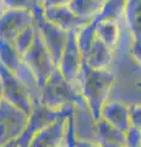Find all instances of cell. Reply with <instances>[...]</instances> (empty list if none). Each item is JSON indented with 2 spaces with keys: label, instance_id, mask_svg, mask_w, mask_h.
<instances>
[{
  "label": "cell",
  "instance_id": "cell-1",
  "mask_svg": "<svg viewBox=\"0 0 141 147\" xmlns=\"http://www.w3.org/2000/svg\"><path fill=\"white\" fill-rule=\"evenodd\" d=\"M115 75L107 70L91 69L82 59L79 77L80 92L85 99L87 109L92 117V121L99 119L103 104L108 102L109 93L115 84Z\"/></svg>",
  "mask_w": 141,
  "mask_h": 147
},
{
  "label": "cell",
  "instance_id": "cell-2",
  "mask_svg": "<svg viewBox=\"0 0 141 147\" xmlns=\"http://www.w3.org/2000/svg\"><path fill=\"white\" fill-rule=\"evenodd\" d=\"M39 103L54 110L61 109L65 105H75L76 108L87 109L80 87L66 81L58 69L52 72L40 88Z\"/></svg>",
  "mask_w": 141,
  "mask_h": 147
},
{
  "label": "cell",
  "instance_id": "cell-3",
  "mask_svg": "<svg viewBox=\"0 0 141 147\" xmlns=\"http://www.w3.org/2000/svg\"><path fill=\"white\" fill-rule=\"evenodd\" d=\"M75 105H65L61 109L54 110L40 104L39 102H34L32 104V110L28 115V119H27L25 130L15 141V147H28L32 137L37 132L55 123L58 119L75 115Z\"/></svg>",
  "mask_w": 141,
  "mask_h": 147
},
{
  "label": "cell",
  "instance_id": "cell-4",
  "mask_svg": "<svg viewBox=\"0 0 141 147\" xmlns=\"http://www.w3.org/2000/svg\"><path fill=\"white\" fill-rule=\"evenodd\" d=\"M26 60L28 63L27 64L28 69L33 72V75L38 81L39 87L42 88L45 81L48 80V77L57 69V65L54 64L48 49L45 48L43 39L38 31H36L33 43L27 50Z\"/></svg>",
  "mask_w": 141,
  "mask_h": 147
},
{
  "label": "cell",
  "instance_id": "cell-5",
  "mask_svg": "<svg viewBox=\"0 0 141 147\" xmlns=\"http://www.w3.org/2000/svg\"><path fill=\"white\" fill-rule=\"evenodd\" d=\"M28 115L7 102L0 103V147L19 139L24 132Z\"/></svg>",
  "mask_w": 141,
  "mask_h": 147
},
{
  "label": "cell",
  "instance_id": "cell-6",
  "mask_svg": "<svg viewBox=\"0 0 141 147\" xmlns=\"http://www.w3.org/2000/svg\"><path fill=\"white\" fill-rule=\"evenodd\" d=\"M43 7L36 12L37 17V31L39 32L40 37L43 39V43L45 48L48 49L49 54L53 59L55 65H58L60 60L61 53L65 48L66 40H67V32L60 28L59 26L52 24L48 20H45L43 16Z\"/></svg>",
  "mask_w": 141,
  "mask_h": 147
},
{
  "label": "cell",
  "instance_id": "cell-7",
  "mask_svg": "<svg viewBox=\"0 0 141 147\" xmlns=\"http://www.w3.org/2000/svg\"><path fill=\"white\" fill-rule=\"evenodd\" d=\"M76 33L77 30H72L67 32V40L65 48L61 53L60 60H59L57 65V69L66 81L79 86L82 55H81L79 45H77L76 42Z\"/></svg>",
  "mask_w": 141,
  "mask_h": 147
},
{
  "label": "cell",
  "instance_id": "cell-8",
  "mask_svg": "<svg viewBox=\"0 0 141 147\" xmlns=\"http://www.w3.org/2000/svg\"><path fill=\"white\" fill-rule=\"evenodd\" d=\"M99 119H102L118 130L125 132L131 126L130 105L119 100H108L103 104L101 109Z\"/></svg>",
  "mask_w": 141,
  "mask_h": 147
},
{
  "label": "cell",
  "instance_id": "cell-9",
  "mask_svg": "<svg viewBox=\"0 0 141 147\" xmlns=\"http://www.w3.org/2000/svg\"><path fill=\"white\" fill-rule=\"evenodd\" d=\"M72 117V115H71ZM67 118H60L55 123L37 132L28 147H58L65 144Z\"/></svg>",
  "mask_w": 141,
  "mask_h": 147
},
{
  "label": "cell",
  "instance_id": "cell-10",
  "mask_svg": "<svg viewBox=\"0 0 141 147\" xmlns=\"http://www.w3.org/2000/svg\"><path fill=\"white\" fill-rule=\"evenodd\" d=\"M43 16L52 24L59 26L64 31L69 32L72 30H80L92 22V20L76 16L67 6L48 7L43 10Z\"/></svg>",
  "mask_w": 141,
  "mask_h": 147
},
{
  "label": "cell",
  "instance_id": "cell-11",
  "mask_svg": "<svg viewBox=\"0 0 141 147\" xmlns=\"http://www.w3.org/2000/svg\"><path fill=\"white\" fill-rule=\"evenodd\" d=\"M82 59L91 69L107 70L114 59V50H112L98 37H96L88 54L86 57H82Z\"/></svg>",
  "mask_w": 141,
  "mask_h": 147
},
{
  "label": "cell",
  "instance_id": "cell-12",
  "mask_svg": "<svg viewBox=\"0 0 141 147\" xmlns=\"http://www.w3.org/2000/svg\"><path fill=\"white\" fill-rule=\"evenodd\" d=\"M134 42H141V0H126L124 16Z\"/></svg>",
  "mask_w": 141,
  "mask_h": 147
},
{
  "label": "cell",
  "instance_id": "cell-13",
  "mask_svg": "<svg viewBox=\"0 0 141 147\" xmlns=\"http://www.w3.org/2000/svg\"><path fill=\"white\" fill-rule=\"evenodd\" d=\"M94 124V140L99 145L115 144L124 146V132L113 127L102 119H98Z\"/></svg>",
  "mask_w": 141,
  "mask_h": 147
},
{
  "label": "cell",
  "instance_id": "cell-14",
  "mask_svg": "<svg viewBox=\"0 0 141 147\" xmlns=\"http://www.w3.org/2000/svg\"><path fill=\"white\" fill-rule=\"evenodd\" d=\"M96 24V22H94ZM96 34L102 42L108 45L112 50H114L119 43V22L115 21H102L96 24Z\"/></svg>",
  "mask_w": 141,
  "mask_h": 147
},
{
  "label": "cell",
  "instance_id": "cell-15",
  "mask_svg": "<svg viewBox=\"0 0 141 147\" xmlns=\"http://www.w3.org/2000/svg\"><path fill=\"white\" fill-rule=\"evenodd\" d=\"M126 0H107L103 3L102 9L99 13L93 18V22H102V21H115L119 22L124 16Z\"/></svg>",
  "mask_w": 141,
  "mask_h": 147
},
{
  "label": "cell",
  "instance_id": "cell-16",
  "mask_svg": "<svg viewBox=\"0 0 141 147\" xmlns=\"http://www.w3.org/2000/svg\"><path fill=\"white\" fill-rule=\"evenodd\" d=\"M103 4H99L94 0H70L67 7L75 13L76 16L93 20L102 9Z\"/></svg>",
  "mask_w": 141,
  "mask_h": 147
},
{
  "label": "cell",
  "instance_id": "cell-17",
  "mask_svg": "<svg viewBox=\"0 0 141 147\" xmlns=\"http://www.w3.org/2000/svg\"><path fill=\"white\" fill-rule=\"evenodd\" d=\"M96 24L92 21L91 24L86 25L82 28L77 30L76 33V42L77 45H79V49L81 52V55L82 57H86L88 54L91 47L96 39Z\"/></svg>",
  "mask_w": 141,
  "mask_h": 147
},
{
  "label": "cell",
  "instance_id": "cell-18",
  "mask_svg": "<svg viewBox=\"0 0 141 147\" xmlns=\"http://www.w3.org/2000/svg\"><path fill=\"white\" fill-rule=\"evenodd\" d=\"M124 147H141V129L131 125L124 132Z\"/></svg>",
  "mask_w": 141,
  "mask_h": 147
},
{
  "label": "cell",
  "instance_id": "cell-19",
  "mask_svg": "<svg viewBox=\"0 0 141 147\" xmlns=\"http://www.w3.org/2000/svg\"><path fill=\"white\" fill-rule=\"evenodd\" d=\"M76 139H77L76 120H75V115H72V117L67 118V123H66V136H65L66 147H75Z\"/></svg>",
  "mask_w": 141,
  "mask_h": 147
},
{
  "label": "cell",
  "instance_id": "cell-20",
  "mask_svg": "<svg viewBox=\"0 0 141 147\" xmlns=\"http://www.w3.org/2000/svg\"><path fill=\"white\" fill-rule=\"evenodd\" d=\"M130 119L131 125L141 129V104L130 105Z\"/></svg>",
  "mask_w": 141,
  "mask_h": 147
},
{
  "label": "cell",
  "instance_id": "cell-21",
  "mask_svg": "<svg viewBox=\"0 0 141 147\" xmlns=\"http://www.w3.org/2000/svg\"><path fill=\"white\" fill-rule=\"evenodd\" d=\"M130 54L135 59V61L139 65H141V42H134L133 40V44H131L130 48Z\"/></svg>",
  "mask_w": 141,
  "mask_h": 147
},
{
  "label": "cell",
  "instance_id": "cell-22",
  "mask_svg": "<svg viewBox=\"0 0 141 147\" xmlns=\"http://www.w3.org/2000/svg\"><path fill=\"white\" fill-rule=\"evenodd\" d=\"M70 0H43L42 6L43 9L48 7H59V6H67Z\"/></svg>",
  "mask_w": 141,
  "mask_h": 147
},
{
  "label": "cell",
  "instance_id": "cell-23",
  "mask_svg": "<svg viewBox=\"0 0 141 147\" xmlns=\"http://www.w3.org/2000/svg\"><path fill=\"white\" fill-rule=\"evenodd\" d=\"M75 147H101V145L97 144L93 140H86V139H80L77 136V139L75 141Z\"/></svg>",
  "mask_w": 141,
  "mask_h": 147
},
{
  "label": "cell",
  "instance_id": "cell-24",
  "mask_svg": "<svg viewBox=\"0 0 141 147\" xmlns=\"http://www.w3.org/2000/svg\"><path fill=\"white\" fill-rule=\"evenodd\" d=\"M101 147H124L123 145H115V144H107V145H101Z\"/></svg>",
  "mask_w": 141,
  "mask_h": 147
},
{
  "label": "cell",
  "instance_id": "cell-25",
  "mask_svg": "<svg viewBox=\"0 0 141 147\" xmlns=\"http://www.w3.org/2000/svg\"><path fill=\"white\" fill-rule=\"evenodd\" d=\"M3 147H15V141H13V142H10V144H7V145L3 146Z\"/></svg>",
  "mask_w": 141,
  "mask_h": 147
},
{
  "label": "cell",
  "instance_id": "cell-26",
  "mask_svg": "<svg viewBox=\"0 0 141 147\" xmlns=\"http://www.w3.org/2000/svg\"><path fill=\"white\" fill-rule=\"evenodd\" d=\"M94 1H97V3H99V4H103L104 1H107V0H94Z\"/></svg>",
  "mask_w": 141,
  "mask_h": 147
},
{
  "label": "cell",
  "instance_id": "cell-27",
  "mask_svg": "<svg viewBox=\"0 0 141 147\" xmlns=\"http://www.w3.org/2000/svg\"><path fill=\"white\" fill-rule=\"evenodd\" d=\"M136 86H138L139 88H141V80H139V81H138V84H136Z\"/></svg>",
  "mask_w": 141,
  "mask_h": 147
},
{
  "label": "cell",
  "instance_id": "cell-28",
  "mask_svg": "<svg viewBox=\"0 0 141 147\" xmlns=\"http://www.w3.org/2000/svg\"><path fill=\"white\" fill-rule=\"evenodd\" d=\"M58 147H66V145L64 144V145H61V146H58Z\"/></svg>",
  "mask_w": 141,
  "mask_h": 147
}]
</instances>
